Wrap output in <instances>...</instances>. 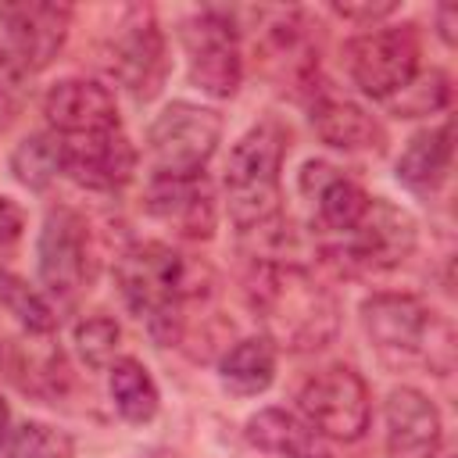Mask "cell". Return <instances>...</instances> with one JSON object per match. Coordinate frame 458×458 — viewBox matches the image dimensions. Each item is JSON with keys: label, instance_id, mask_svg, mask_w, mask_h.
<instances>
[{"label": "cell", "instance_id": "cell-1", "mask_svg": "<svg viewBox=\"0 0 458 458\" xmlns=\"http://www.w3.org/2000/svg\"><path fill=\"white\" fill-rule=\"evenodd\" d=\"M247 304L276 351H322L340 329L336 297L297 261H254L247 276Z\"/></svg>", "mask_w": 458, "mask_h": 458}, {"label": "cell", "instance_id": "cell-2", "mask_svg": "<svg viewBox=\"0 0 458 458\" xmlns=\"http://www.w3.org/2000/svg\"><path fill=\"white\" fill-rule=\"evenodd\" d=\"M361 329L390 369H429L447 376L454 365V329L415 293H372L361 301Z\"/></svg>", "mask_w": 458, "mask_h": 458}, {"label": "cell", "instance_id": "cell-3", "mask_svg": "<svg viewBox=\"0 0 458 458\" xmlns=\"http://www.w3.org/2000/svg\"><path fill=\"white\" fill-rule=\"evenodd\" d=\"M114 283L157 344H175L182 336V301L197 290L193 265L175 247L157 240L125 247L114 261Z\"/></svg>", "mask_w": 458, "mask_h": 458}, {"label": "cell", "instance_id": "cell-4", "mask_svg": "<svg viewBox=\"0 0 458 458\" xmlns=\"http://www.w3.org/2000/svg\"><path fill=\"white\" fill-rule=\"evenodd\" d=\"M286 129L276 118L250 125L225 165V208L236 229L250 233L279 218V172L286 161Z\"/></svg>", "mask_w": 458, "mask_h": 458}, {"label": "cell", "instance_id": "cell-5", "mask_svg": "<svg viewBox=\"0 0 458 458\" xmlns=\"http://www.w3.org/2000/svg\"><path fill=\"white\" fill-rule=\"evenodd\" d=\"M222 140V118L211 107L172 100L147 132L154 179H193L204 175L215 147Z\"/></svg>", "mask_w": 458, "mask_h": 458}, {"label": "cell", "instance_id": "cell-6", "mask_svg": "<svg viewBox=\"0 0 458 458\" xmlns=\"http://www.w3.org/2000/svg\"><path fill=\"white\" fill-rule=\"evenodd\" d=\"M419 54L415 25H376L344 47V64L365 97L390 100L419 75Z\"/></svg>", "mask_w": 458, "mask_h": 458}, {"label": "cell", "instance_id": "cell-7", "mask_svg": "<svg viewBox=\"0 0 458 458\" xmlns=\"http://www.w3.org/2000/svg\"><path fill=\"white\" fill-rule=\"evenodd\" d=\"M301 419L322 440H361L372 422V397L365 379L351 365H329L315 372L297 394Z\"/></svg>", "mask_w": 458, "mask_h": 458}, {"label": "cell", "instance_id": "cell-8", "mask_svg": "<svg viewBox=\"0 0 458 458\" xmlns=\"http://www.w3.org/2000/svg\"><path fill=\"white\" fill-rule=\"evenodd\" d=\"M419 240L415 218L390 204L386 197H372L365 215L354 222L351 233L340 236L336 247H329V254L340 261V268L351 272H386L397 268L404 258H411Z\"/></svg>", "mask_w": 458, "mask_h": 458}, {"label": "cell", "instance_id": "cell-9", "mask_svg": "<svg viewBox=\"0 0 458 458\" xmlns=\"http://www.w3.org/2000/svg\"><path fill=\"white\" fill-rule=\"evenodd\" d=\"M182 47H186L190 82L200 93L225 100L240 89L243 54H240V32L233 25V14L208 7L193 18H186L182 21Z\"/></svg>", "mask_w": 458, "mask_h": 458}, {"label": "cell", "instance_id": "cell-10", "mask_svg": "<svg viewBox=\"0 0 458 458\" xmlns=\"http://www.w3.org/2000/svg\"><path fill=\"white\" fill-rule=\"evenodd\" d=\"M72 208H54L39 229V283L47 301L75 304L89 283V233Z\"/></svg>", "mask_w": 458, "mask_h": 458}, {"label": "cell", "instance_id": "cell-11", "mask_svg": "<svg viewBox=\"0 0 458 458\" xmlns=\"http://www.w3.org/2000/svg\"><path fill=\"white\" fill-rule=\"evenodd\" d=\"M107 75L136 100H150L165 79V39L147 7H129L104 47Z\"/></svg>", "mask_w": 458, "mask_h": 458}, {"label": "cell", "instance_id": "cell-12", "mask_svg": "<svg viewBox=\"0 0 458 458\" xmlns=\"http://www.w3.org/2000/svg\"><path fill=\"white\" fill-rule=\"evenodd\" d=\"M0 25L7 32L4 54L36 75L61 54L72 29V7L50 0H14L0 7Z\"/></svg>", "mask_w": 458, "mask_h": 458}, {"label": "cell", "instance_id": "cell-13", "mask_svg": "<svg viewBox=\"0 0 458 458\" xmlns=\"http://www.w3.org/2000/svg\"><path fill=\"white\" fill-rule=\"evenodd\" d=\"M43 114L54 136L61 140H86L118 132V107L107 86L93 79H61L43 97Z\"/></svg>", "mask_w": 458, "mask_h": 458}, {"label": "cell", "instance_id": "cell-14", "mask_svg": "<svg viewBox=\"0 0 458 458\" xmlns=\"http://www.w3.org/2000/svg\"><path fill=\"white\" fill-rule=\"evenodd\" d=\"M386 458H437L444 444V419L437 404L415 386H394L383 404Z\"/></svg>", "mask_w": 458, "mask_h": 458}, {"label": "cell", "instance_id": "cell-15", "mask_svg": "<svg viewBox=\"0 0 458 458\" xmlns=\"http://www.w3.org/2000/svg\"><path fill=\"white\" fill-rule=\"evenodd\" d=\"M136 172V150L122 132L61 140V175L86 190H122Z\"/></svg>", "mask_w": 458, "mask_h": 458}, {"label": "cell", "instance_id": "cell-16", "mask_svg": "<svg viewBox=\"0 0 458 458\" xmlns=\"http://www.w3.org/2000/svg\"><path fill=\"white\" fill-rule=\"evenodd\" d=\"M301 193L315 204V215H318L322 229H329L336 236L351 233L354 222L365 215V208L372 200L354 179L340 175L326 161H308L301 168Z\"/></svg>", "mask_w": 458, "mask_h": 458}, {"label": "cell", "instance_id": "cell-17", "mask_svg": "<svg viewBox=\"0 0 458 458\" xmlns=\"http://www.w3.org/2000/svg\"><path fill=\"white\" fill-rule=\"evenodd\" d=\"M147 211L190 240L211 236V229H215V208H211V193L204 186V175L154 179L147 190Z\"/></svg>", "mask_w": 458, "mask_h": 458}, {"label": "cell", "instance_id": "cell-18", "mask_svg": "<svg viewBox=\"0 0 458 458\" xmlns=\"http://www.w3.org/2000/svg\"><path fill=\"white\" fill-rule=\"evenodd\" d=\"M311 125L318 132L322 143L336 147V150H383L386 147V132L383 125L365 111L358 107L354 100H344V97H333V93H315L311 97Z\"/></svg>", "mask_w": 458, "mask_h": 458}, {"label": "cell", "instance_id": "cell-19", "mask_svg": "<svg viewBox=\"0 0 458 458\" xmlns=\"http://www.w3.org/2000/svg\"><path fill=\"white\" fill-rule=\"evenodd\" d=\"M247 440L279 458H329L322 437L301 415L283 411V408H261L258 415H250Z\"/></svg>", "mask_w": 458, "mask_h": 458}, {"label": "cell", "instance_id": "cell-20", "mask_svg": "<svg viewBox=\"0 0 458 458\" xmlns=\"http://www.w3.org/2000/svg\"><path fill=\"white\" fill-rule=\"evenodd\" d=\"M451 172V122L429 125L408 140L397 157V182L415 193H433Z\"/></svg>", "mask_w": 458, "mask_h": 458}, {"label": "cell", "instance_id": "cell-21", "mask_svg": "<svg viewBox=\"0 0 458 458\" xmlns=\"http://www.w3.org/2000/svg\"><path fill=\"white\" fill-rule=\"evenodd\" d=\"M218 379L236 397L265 394L276 379V347L265 336L236 340L218 361Z\"/></svg>", "mask_w": 458, "mask_h": 458}, {"label": "cell", "instance_id": "cell-22", "mask_svg": "<svg viewBox=\"0 0 458 458\" xmlns=\"http://www.w3.org/2000/svg\"><path fill=\"white\" fill-rule=\"evenodd\" d=\"M107 390H111V401H114V411L125 419V422H150L157 415V404H161V394H157V383L154 376L147 372L143 361L136 358H114L107 365Z\"/></svg>", "mask_w": 458, "mask_h": 458}, {"label": "cell", "instance_id": "cell-23", "mask_svg": "<svg viewBox=\"0 0 458 458\" xmlns=\"http://www.w3.org/2000/svg\"><path fill=\"white\" fill-rule=\"evenodd\" d=\"M0 304H4V311L14 315V322H18L25 333H32V336H47V333H54V326H57V311H54V304L47 301V293L36 290V286H29V283H25L21 276H14V272H4V268H0Z\"/></svg>", "mask_w": 458, "mask_h": 458}, {"label": "cell", "instance_id": "cell-24", "mask_svg": "<svg viewBox=\"0 0 458 458\" xmlns=\"http://www.w3.org/2000/svg\"><path fill=\"white\" fill-rule=\"evenodd\" d=\"M11 172L29 190H47L61 175V136L32 132L11 154Z\"/></svg>", "mask_w": 458, "mask_h": 458}, {"label": "cell", "instance_id": "cell-25", "mask_svg": "<svg viewBox=\"0 0 458 458\" xmlns=\"http://www.w3.org/2000/svg\"><path fill=\"white\" fill-rule=\"evenodd\" d=\"M75 440L47 422H21L0 440V458H72Z\"/></svg>", "mask_w": 458, "mask_h": 458}, {"label": "cell", "instance_id": "cell-26", "mask_svg": "<svg viewBox=\"0 0 458 458\" xmlns=\"http://www.w3.org/2000/svg\"><path fill=\"white\" fill-rule=\"evenodd\" d=\"M451 100V79L440 72V68H429V72H419L397 97H390L394 111L401 118H419V114H433V111H444Z\"/></svg>", "mask_w": 458, "mask_h": 458}, {"label": "cell", "instance_id": "cell-27", "mask_svg": "<svg viewBox=\"0 0 458 458\" xmlns=\"http://www.w3.org/2000/svg\"><path fill=\"white\" fill-rule=\"evenodd\" d=\"M75 351L82 354V361L89 369H107L114 361V351H118V340H122V329L111 315L104 311H93L86 318L75 322Z\"/></svg>", "mask_w": 458, "mask_h": 458}, {"label": "cell", "instance_id": "cell-28", "mask_svg": "<svg viewBox=\"0 0 458 458\" xmlns=\"http://www.w3.org/2000/svg\"><path fill=\"white\" fill-rule=\"evenodd\" d=\"M25 93H29V72H25L14 57H7V54L0 50V132H4V129L14 122V114L21 111Z\"/></svg>", "mask_w": 458, "mask_h": 458}, {"label": "cell", "instance_id": "cell-29", "mask_svg": "<svg viewBox=\"0 0 458 458\" xmlns=\"http://www.w3.org/2000/svg\"><path fill=\"white\" fill-rule=\"evenodd\" d=\"M390 11H397V4H333V14L340 18H351V21H376V18H386Z\"/></svg>", "mask_w": 458, "mask_h": 458}, {"label": "cell", "instance_id": "cell-30", "mask_svg": "<svg viewBox=\"0 0 458 458\" xmlns=\"http://www.w3.org/2000/svg\"><path fill=\"white\" fill-rule=\"evenodd\" d=\"M18 233H21V211L7 197H0V247L14 243Z\"/></svg>", "mask_w": 458, "mask_h": 458}, {"label": "cell", "instance_id": "cell-31", "mask_svg": "<svg viewBox=\"0 0 458 458\" xmlns=\"http://www.w3.org/2000/svg\"><path fill=\"white\" fill-rule=\"evenodd\" d=\"M458 14V7L454 4H444L440 11H437V21H440V36H444V43H454V29H451V18Z\"/></svg>", "mask_w": 458, "mask_h": 458}, {"label": "cell", "instance_id": "cell-32", "mask_svg": "<svg viewBox=\"0 0 458 458\" xmlns=\"http://www.w3.org/2000/svg\"><path fill=\"white\" fill-rule=\"evenodd\" d=\"M7 429H11V408H7V401L0 397V440L7 437Z\"/></svg>", "mask_w": 458, "mask_h": 458}]
</instances>
